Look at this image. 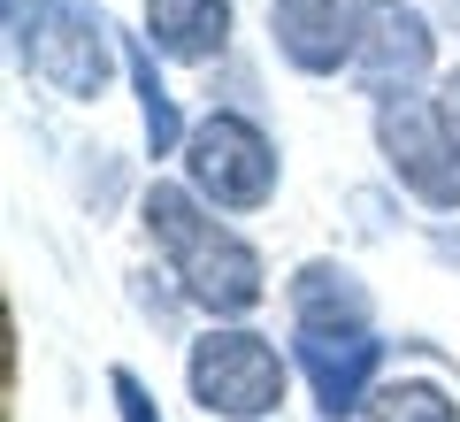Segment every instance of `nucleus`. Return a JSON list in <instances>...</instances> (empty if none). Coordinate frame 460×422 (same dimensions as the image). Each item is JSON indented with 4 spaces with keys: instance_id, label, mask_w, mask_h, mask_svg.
<instances>
[{
    "instance_id": "obj_1",
    "label": "nucleus",
    "mask_w": 460,
    "mask_h": 422,
    "mask_svg": "<svg viewBox=\"0 0 460 422\" xmlns=\"http://www.w3.org/2000/svg\"><path fill=\"white\" fill-rule=\"evenodd\" d=\"M138 215H146V238L162 246L169 276L184 284V300L208 315H253L269 300V269L261 254H253L238 230H223L208 215V200L192 193V184H146V200H138Z\"/></svg>"
},
{
    "instance_id": "obj_2",
    "label": "nucleus",
    "mask_w": 460,
    "mask_h": 422,
    "mask_svg": "<svg viewBox=\"0 0 460 422\" xmlns=\"http://www.w3.org/2000/svg\"><path fill=\"white\" fill-rule=\"evenodd\" d=\"M177 154H184V184H192L208 208H223V215H253V208L277 200V177H284L277 139H269L253 115H238V108L199 115Z\"/></svg>"
},
{
    "instance_id": "obj_3",
    "label": "nucleus",
    "mask_w": 460,
    "mask_h": 422,
    "mask_svg": "<svg viewBox=\"0 0 460 422\" xmlns=\"http://www.w3.org/2000/svg\"><path fill=\"white\" fill-rule=\"evenodd\" d=\"M16 16V54L39 85H54L62 100H93L108 85V16L93 0H8Z\"/></svg>"
},
{
    "instance_id": "obj_4",
    "label": "nucleus",
    "mask_w": 460,
    "mask_h": 422,
    "mask_svg": "<svg viewBox=\"0 0 460 422\" xmlns=\"http://www.w3.org/2000/svg\"><path fill=\"white\" fill-rule=\"evenodd\" d=\"M376 147H384V169L422 208L460 215V130L445 115V100H414V93L376 100Z\"/></svg>"
},
{
    "instance_id": "obj_5",
    "label": "nucleus",
    "mask_w": 460,
    "mask_h": 422,
    "mask_svg": "<svg viewBox=\"0 0 460 422\" xmlns=\"http://www.w3.org/2000/svg\"><path fill=\"white\" fill-rule=\"evenodd\" d=\"M184 384L208 415L223 422H269L284 407V354L261 338V330H208L184 361Z\"/></svg>"
},
{
    "instance_id": "obj_6",
    "label": "nucleus",
    "mask_w": 460,
    "mask_h": 422,
    "mask_svg": "<svg viewBox=\"0 0 460 422\" xmlns=\"http://www.w3.org/2000/svg\"><path fill=\"white\" fill-rule=\"evenodd\" d=\"M429 69H438V39H429V23L414 16L407 0H368L361 47H353V77H361V93L399 100V93H414Z\"/></svg>"
},
{
    "instance_id": "obj_7",
    "label": "nucleus",
    "mask_w": 460,
    "mask_h": 422,
    "mask_svg": "<svg viewBox=\"0 0 460 422\" xmlns=\"http://www.w3.org/2000/svg\"><path fill=\"white\" fill-rule=\"evenodd\" d=\"M361 16L368 0H269V39L299 77H330V69H353Z\"/></svg>"
},
{
    "instance_id": "obj_8",
    "label": "nucleus",
    "mask_w": 460,
    "mask_h": 422,
    "mask_svg": "<svg viewBox=\"0 0 460 422\" xmlns=\"http://www.w3.org/2000/svg\"><path fill=\"white\" fill-rule=\"evenodd\" d=\"M376 361H384V346L368 338V323H299V369H307L314 407L330 422L361 415L368 384H376Z\"/></svg>"
},
{
    "instance_id": "obj_9",
    "label": "nucleus",
    "mask_w": 460,
    "mask_h": 422,
    "mask_svg": "<svg viewBox=\"0 0 460 422\" xmlns=\"http://www.w3.org/2000/svg\"><path fill=\"white\" fill-rule=\"evenodd\" d=\"M146 39L169 62H215L230 47V0H146Z\"/></svg>"
},
{
    "instance_id": "obj_10",
    "label": "nucleus",
    "mask_w": 460,
    "mask_h": 422,
    "mask_svg": "<svg viewBox=\"0 0 460 422\" xmlns=\"http://www.w3.org/2000/svg\"><path fill=\"white\" fill-rule=\"evenodd\" d=\"M292 315L299 323H368V292L338 269V261H307V269L292 276Z\"/></svg>"
},
{
    "instance_id": "obj_11",
    "label": "nucleus",
    "mask_w": 460,
    "mask_h": 422,
    "mask_svg": "<svg viewBox=\"0 0 460 422\" xmlns=\"http://www.w3.org/2000/svg\"><path fill=\"white\" fill-rule=\"evenodd\" d=\"M361 422H460V400L429 376H392L361 400Z\"/></svg>"
},
{
    "instance_id": "obj_12",
    "label": "nucleus",
    "mask_w": 460,
    "mask_h": 422,
    "mask_svg": "<svg viewBox=\"0 0 460 422\" xmlns=\"http://www.w3.org/2000/svg\"><path fill=\"white\" fill-rule=\"evenodd\" d=\"M123 62H131V85H138L146 147H154V154H177V147H184V123H177V100H169L162 69H154V47H146V39H131V47H123Z\"/></svg>"
},
{
    "instance_id": "obj_13",
    "label": "nucleus",
    "mask_w": 460,
    "mask_h": 422,
    "mask_svg": "<svg viewBox=\"0 0 460 422\" xmlns=\"http://www.w3.org/2000/svg\"><path fill=\"white\" fill-rule=\"evenodd\" d=\"M108 391H115V415H123V422H162V415H154V391L138 384L131 369H108Z\"/></svg>"
},
{
    "instance_id": "obj_14",
    "label": "nucleus",
    "mask_w": 460,
    "mask_h": 422,
    "mask_svg": "<svg viewBox=\"0 0 460 422\" xmlns=\"http://www.w3.org/2000/svg\"><path fill=\"white\" fill-rule=\"evenodd\" d=\"M438 100H445V115H453V130H460V69L445 77V93H438Z\"/></svg>"
}]
</instances>
